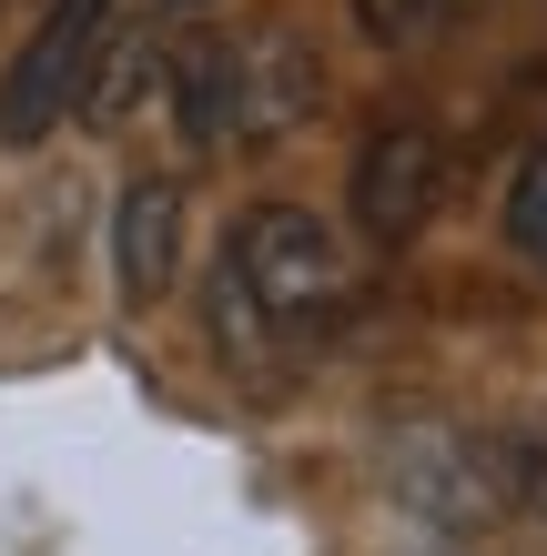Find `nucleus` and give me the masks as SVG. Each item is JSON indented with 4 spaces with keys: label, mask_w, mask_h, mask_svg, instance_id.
I'll return each mask as SVG.
<instances>
[{
    "label": "nucleus",
    "mask_w": 547,
    "mask_h": 556,
    "mask_svg": "<svg viewBox=\"0 0 547 556\" xmlns=\"http://www.w3.org/2000/svg\"><path fill=\"white\" fill-rule=\"evenodd\" d=\"M223 283H234V304L253 314V344H295V334H325V324L345 314V243L335 223H314L304 203H253L234 223V243H223Z\"/></svg>",
    "instance_id": "1"
},
{
    "label": "nucleus",
    "mask_w": 547,
    "mask_h": 556,
    "mask_svg": "<svg viewBox=\"0 0 547 556\" xmlns=\"http://www.w3.org/2000/svg\"><path fill=\"white\" fill-rule=\"evenodd\" d=\"M385 496H396L415 527H436V536H487L507 527V455L487 435H467V425H436V415H406V425H385Z\"/></svg>",
    "instance_id": "2"
},
{
    "label": "nucleus",
    "mask_w": 547,
    "mask_h": 556,
    "mask_svg": "<svg viewBox=\"0 0 547 556\" xmlns=\"http://www.w3.org/2000/svg\"><path fill=\"white\" fill-rule=\"evenodd\" d=\"M102 41H112V0H51V21L21 41V61L0 72V142L30 152L51 142L61 122L82 112L91 72H102Z\"/></svg>",
    "instance_id": "3"
},
{
    "label": "nucleus",
    "mask_w": 547,
    "mask_h": 556,
    "mask_svg": "<svg viewBox=\"0 0 547 556\" xmlns=\"http://www.w3.org/2000/svg\"><path fill=\"white\" fill-rule=\"evenodd\" d=\"M446 192V142L436 122H375L356 173H345V203H356V233L365 243H415Z\"/></svg>",
    "instance_id": "4"
},
{
    "label": "nucleus",
    "mask_w": 547,
    "mask_h": 556,
    "mask_svg": "<svg viewBox=\"0 0 547 556\" xmlns=\"http://www.w3.org/2000/svg\"><path fill=\"white\" fill-rule=\"evenodd\" d=\"M112 274H122V293H133V304L173 293V274H183V192H173V182H133V192H122Z\"/></svg>",
    "instance_id": "5"
},
{
    "label": "nucleus",
    "mask_w": 547,
    "mask_h": 556,
    "mask_svg": "<svg viewBox=\"0 0 547 556\" xmlns=\"http://www.w3.org/2000/svg\"><path fill=\"white\" fill-rule=\"evenodd\" d=\"M173 122H183L192 152H213V142L244 132V51L234 41H192L173 61Z\"/></svg>",
    "instance_id": "6"
},
{
    "label": "nucleus",
    "mask_w": 547,
    "mask_h": 556,
    "mask_svg": "<svg viewBox=\"0 0 547 556\" xmlns=\"http://www.w3.org/2000/svg\"><path fill=\"white\" fill-rule=\"evenodd\" d=\"M234 51H244V132L264 142L314 102V61H304L295 30H264V41H234Z\"/></svg>",
    "instance_id": "7"
},
{
    "label": "nucleus",
    "mask_w": 547,
    "mask_h": 556,
    "mask_svg": "<svg viewBox=\"0 0 547 556\" xmlns=\"http://www.w3.org/2000/svg\"><path fill=\"white\" fill-rule=\"evenodd\" d=\"M467 11H476V0H356V30L396 51V41H426V30L467 21Z\"/></svg>",
    "instance_id": "8"
},
{
    "label": "nucleus",
    "mask_w": 547,
    "mask_h": 556,
    "mask_svg": "<svg viewBox=\"0 0 547 556\" xmlns=\"http://www.w3.org/2000/svg\"><path fill=\"white\" fill-rule=\"evenodd\" d=\"M507 243H518L527 264L547 274V142L518 162V173H507Z\"/></svg>",
    "instance_id": "9"
},
{
    "label": "nucleus",
    "mask_w": 547,
    "mask_h": 556,
    "mask_svg": "<svg viewBox=\"0 0 547 556\" xmlns=\"http://www.w3.org/2000/svg\"><path fill=\"white\" fill-rule=\"evenodd\" d=\"M497 455H507V506L547 527V435H518V445H497Z\"/></svg>",
    "instance_id": "10"
},
{
    "label": "nucleus",
    "mask_w": 547,
    "mask_h": 556,
    "mask_svg": "<svg viewBox=\"0 0 547 556\" xmlns=\"http://www.w3.org/2000/svg\"><path fill=\"white\" fill-rule=\"evenodd\" d=\"M163 11H213V0H163Z\"/></svg>",
    "instance_id": "11"
}]
</instances>
